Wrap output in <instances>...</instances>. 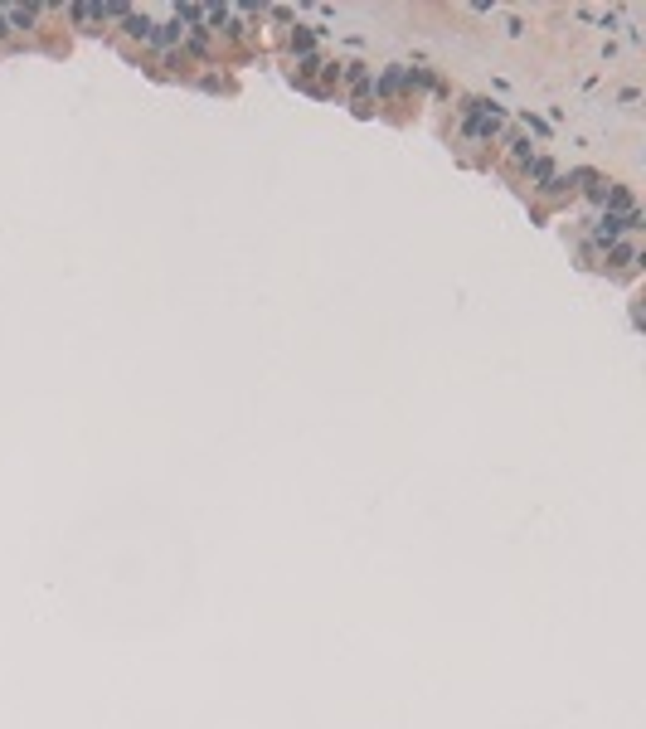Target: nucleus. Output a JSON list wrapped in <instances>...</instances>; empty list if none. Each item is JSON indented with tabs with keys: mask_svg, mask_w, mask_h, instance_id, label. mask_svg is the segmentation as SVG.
<instances>
[{
	"mask_svg": "<svg viewBox=\"0 0 646 729\" xmlns=\"http://www.w3.org/2000/svg\"><path fill=\"white\" fill-rule=\"evenodd\" d=\"M496 127H501V107L496 103H471V122H467L471 136H491Z\"/></svg>",
	"mask_w": 646,
	"mask_h": 729,
	"instance_id": "f257e3e1",
	"label": "nucleus"
}]
</instances>
